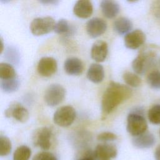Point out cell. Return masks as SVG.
I'll return each instance as SVG.
<instances>
[{"label": "cell", "instance_id": "7a4b0ae2", "mask_svg": "<svg viewBox=\"0 0 160 160\" xmlns=\"http://www.w3.org/2000/svg\"><path fill=\"white\" fill-rule=\"evenodd\" d=\"M158 48L154 45L144 46L133 60L132 67L138 74H143L156 64L159 52Z\"/></svg>", "mask_w": 160, "mask_h": 160}, {"label": "cell", "instance_id": "836d02e7", "mask_svg": "<svg viewBox=\"0 0 160 160\" xmlns=\"http://www.w3.org/2000/svg\"><path fill=\"white\" fill-rule=\"evenodd\" d=\"M159 134H160V131H159Z\"/></svg>", "mask_w": 160, "mask_h": 160}, {"label": "cell", "instance_id": "44dd1931", "mask_svg": "<svg viewBox=\"0 0 160 160\" xmlns=\"http://www.w3.org/2000/svg\"><path fill=\"white\" fill-rule=\"evenodd\" d=\"M31 156V149L25 145L16 148L13 154V160H29Z\"/></svg>", "mask_w": 160, "mask_h": 160}, {"label": "cell", "instance_id": "9a60e30c", "mask_svg": "<svg viewBox=\"0 0 160 160\" xmlns=\"http://www.w3.org/2000/svg\"><path fill=\"white\" fill-rule=\"evenodd\" d=\"M93 11L92 2L88 0H80L76 2L73 8L74 14L79 18L90 17Z\"/></svg>", "mask_w": 160, "mask_h": 160}, {"label": "cell", "instance_id": "ba28073f", "mask_svg": "<svg viewBox=\"0 0 160 160\" xmlns=\"http://www.w3.org/2000/svg\"><path fill=\"white\" fill-rule=\"evenodd\" d=\"M118 150L112 144L101 143L97 145L94 151L96 160H111L116 157Z\"/></svg>", "mask_w": 160, "mask_h": 160}, {"label": "cell", "instance_id": "ac0fdd59", "mask_svg": "<svg viewBox=\"0 0 160 160\" xmlns=\"http://www.w3.org/2000/svg\"><path fill=\"white\" fill-rule=\"evenodd\" d=\"M87 78L94 83H99L104 78V70L102 65L98 63L92 64L87 72Z\"/></svg>", "mask_w": 160, "mask_h": 160}, {"label": "cell", "instance_id": "484cf974", "mask_svg": "<svg viewBox=\"0 0 160 160\" xmlns=\"http://www.w3.org/2000/svg\"><path fill=\"white\" fill-rule=\"evenodd\" d=\"M54 31L59 34H69L71 31V27L66 19H59L55 24Z\"/></svg>", "mask_w": 160, "mask_h": 160}, {"label": "cell", "instance_id": "7c38bea8", "mask_svg": "<svg viewBox=\"0 0 160 160\" xmlns=\"http://www.w3.org/2000/svg\"><path fill=\"white\" fill-rule=\"evenodd\" d=\"M5 116L7 118L13 117L21 122H26L29 118L28 110L21 104L16 102L12 103L5 111Z\"/></svg>", "mask_w": 160, "mask_h": 160}, {"label": "cell", "instance_id": "d4e9b609", "mask_svg": "<svg viewBox=\"0 0 160 160\" xmlns=\"http://www.w3.org/2000/svg\"><path fill=\"white\" fill-rule=\"evenodd\" d=\"M12 144L10 139L6 136H0V156H8L11 151Z\"/></svg>", "mask_w": 160, "mask_h": 160}, {"label": "cell", "instance_id": "6da1fadb", "mask_svg": "<svg viewBox=\"0 0 160 160\" xmlns=\"http://www.w3.org/2000/svg\"><path fill=\"white\" fill-rule=\"evenodd\" d=\"M132 94V90L128 86L111 81L102 97L101 110L102 118H105L119 104L131 98Z\"/></svg>", "mask_w": 160, "mask_h": 160}, {"label": "cell", "instance_id": "3957f363", "mask_svg": "<svg viewBox=\"0 0 160 160\" xmlns=\"http://www.w3.org/2000/svg\"><path fill=\"white\" fill-rule=\"evenodd\" d=\"M147 129V122L141 113L132 112L128 114L126 129L131 135L138 136L146 132Z\"/></svg>", "mask_w": 160, "mask_h": 160}, {"label": "cell", "instance_id": "5b68a950", "mask_svg": "<svg viewBox=\"0 0 160 160\" xmlns=\"http://www.w3.org/2000/svg\"><path fill=\"white\" fill-rule=\"evenodd\" d=\"M56 22L50 16L34 19L30 24V30L34 36H42L54 30Z\"/></svg>", "mask_w": 160, "mask_h": 160}, {"label": "cell", "instance_id": "2e32d148", "mask_svg": "<svg viewBox=\"0 0 160 160\" xmlns=\"http://www.w3.org/2000/svg\"><path fill=\"white\" fill-rule=\"evenodd\" d=\"M64 68L68 74L78 76L82 73L84 66L81 59L72 57L66 60L64 64Z\"/></svg>", "mask_w": 160, "mask_h": 160}, {"label": "cell", "instance_id": "83f0119b", "mask_svg": "<svg viewBox=\"0 0 160 160\" xmlns=\"http://www.w3.org/2000/svg\"><path fill=\"white\" fill-rule=\"evenodd\" d=\"M117 138H118V136L116 134H115L112 132H109V131L102 132L99 134L97 136V139L98 141H103V142L114 141Z\"/></svg>", "mask_w": 160, "mask_h": 160}, {"label": "cell", "instance_id": "f1b7e54d", "mask_svg": "<svg viewBox=\"0 0 160 160\" xmlns=\"http://www.w3.org/2000/svg\"><path fill=\"white\" fill-rule=\"evenodd\" d=\"M32 160H58L57 158L49 152H41L36 154Z\"/></svg>", "mask_w": 160, "mask_h": 160}, {"label": "cell", "instance_id": "9c48e42d", "mask_svg": "<svg viewBox=\"0 0 160 160\" xmlns=\"http://www.w3.org/2000/svg\"><path fill=\"white\" fill-rule=\"evenodd\" d=\"M106 29V22L99 18H93L89 19L86 24V30L88 34L93 38L99 37L104 34Z\"/></svg>", "mask_w": 160, "mask_h": 160}, {"label": "cell", "instance_id": "4fadbf2b", "mask_svg": "<svg viewBox=\"0 0 160 160\" xmlns=\"http://www.w3.org/2000/svg\"><path fill=\"white\" fill-rule=\"evenodd\" d=\"M156 139L153 134L150 132L135 136L132 139V143L134 147L138 149H148L154 145Z\"/></svg>", "mask_w": 160, "mask_h": 160}, {"label": "cell", "instance_id": "5bb4252c", "mask_svg": "<svg viewBox=\"0 0 160 160\" xmlns=\"http://www.w3.org/2000/svg\"><path fill=\"white\" fill-rule=\"evenodd\" d=\"M108 52V47L106 42L104 41H96L91 48V56L96 62L104 61L107 56Z\"/></svg>", "mask_w": 160, "mask_h": 160}, {"label": "cell", "instance_id": "d6986e66", "mask_svg": "<svg viewBox=\"0 0 160 160\" xmlns=\"http://www.w3.org/2000/svg\"><path fill=\"white\" fill-rule=\"evenodd\" d=\"M113 27L115 31L119 34H127L131 30L132 28V23L128 18L121 17L114 22Z\"/></svg>", "mask_w": 160, "mask_h": 160}, {"label": "cell", "instance_id": "4316f807", "mask_svg": "<svg viewBox=\"0 0 160 160\" xmlns=\"http://www.w3.org/2000/svg\"><path fill=\"white\" fill-rule=\"evenodd\" d=\"M149 121L154 124H160V104H156L152 106L148 114Z\"/></svg>", "mask_w": 160, "mask_h": 160}, {"label": "cell", "instance_id": "603a6c76", "mask_svg": "<svg viewBox=\"0 0 160 160\" xmlns=\"http://www.w3.org/2000/svg\"><path fill=\"white\" fill-rule=\"evenodd\" d=\"M124 82L129 86L137 88L141 84V79L137 74L129 71H126L122 75Z\"/></svg>", "mask_w": 160, "mask_h": 160}, {"label": "cell", "instance_id": "f546056e", "mask_svg": "<svg viewBox=\"0 0 160 160\" xmlns=\"http://www.w3.org/2000/svg\"><path fill=\"white\" fill-rule=\"evenodd\" d=\"M151 11L153 16L160 20V1H156L152 2Z\"/></svg>", "mask_w": 160, "mask_h": 160}, {"label": "cell", "instance_id": "8992f818", "mask_svg": "<svg viewBox=\"0 0 160 160\" xmlns=\"http://www.w3.org/2000/svg\"><path fill=\"white\" fill-rule=\"evenodd\" d=\"M76 111L71 106L58 108L54 114V122L61 127H68L72 124L76 118Z\"/></svg>", "mask_w": 160, "mask_h": 160}, {"label": "cell", "instance_id": "7402d4cb", "mask_svg": "<svg viewBox=\"0 0 160 160\" xmlns=\"http://www.w3.org/2000/svg\"><path fill=\"white\" fill-rule=\"evenodd\" d=\"M16 77V71L11 64L5 62L0 64V78L1 79H9Z\"/></svg>", "mask_w": 160, "mask_h": 160}, {"label": "cell", "instance_id": "1f68e13d", "mask_svg": "<svg viewBox=\"0 0 160 160\" xmlns=\"http://www.w3.org/2000/svg\"><path fill=\"white\" fill-rule=\"evenodd\" d=\"M154 158L156 160H160V144L158 145L155 149Z\"/></svg>", "mask_w": 160, "mask_h": 160}, {"label": "cell", "instance_id": "e0dca14e", "mask_svg": "<svg viewBox=\"0 0 160 160\" xmlns=\"http://www.w3.org/2000/svg\"><path fill=\"white\" fill-rule=\"evenodd\" d=\"M100 7L104 16L109 19L116 16L120 11L119 4L114 1H102L100 4Z\"/></svg>", "mask_w": 160, "mask_h": 160}, {"label": "cell", "instance_id": "cb8c5ba5", "mask_svg": "<svg viewBox=\"0 0 160 160\" xmlns=\"http://www.w3.org/2000/svg\"><path fill=\"white\" fill-rule=\"evenodd\" d=\"M147 82L153 89H160V72L158 70H153L147 76Z\"/></svg>", "mask_w": 160, "mask_h": 160}, {"label": "cell", "instance_id": "d6a6232c", "mask_svg": "<svg viewBox=\"0 0 160 160\" xmlns=\"http://www.w3.org/2000/svg\"><path fill=\"white\" fill-rule=\"evenodd\" d=\"M41 2H42V3H44V4H47V3H48V4H54V3H56V2H56V1H41Z\"/></svg>", "mask_w": 160, "mask_h": 160}, {"label": "cell", "instance_id": "30bf717a", "mask_svg": "<svg viewBox=\"0 0 160 160\" xmlns=\"http://www.w3.org/2000/svg\"><path fill=\"white\" fill-rule=\"evenodd\" d=\"M57 68V62L54 58L52 57H43L38 62L37 70L41 76L49 77L56 72Z\"/></svg>", "mask_w": 160, "mask_h": 160}, {"label": "cell", "instance_id": "52a82bcc", "mask_svg": "<svg viewBox=\"0 0 160 160\" xmlns=\"http://www.w3.org/2000/svg\"><path fill=\"white\" fill-rule=\"evenodd\" d=\"M65 89L59 84H52L48 87L44 93V101L49 106H55L60 104L64 99Z\"/></svg>", "mask_w": 160, "mask_h": 160}, {"label": "cell", "instance_id": "ffe728a7", "mask_svg": "<svg viewBox=\"0 0 160 160\" xmlns=\"http://www.w3.org/2000/svg\"><path fill=\"white\" fill-rule=\"evenodd\" d=\"M20 82L18 78L9 79H1V88L5 92H12L17 91L19 87Z\"/></svg>", "mask_w": 160, "mask_h": 160}, {"label": "cell", "instance_id": "277c9868", "mask_svg": "<svg viewBox=\"0 0 160 160\" xmlns=\"http://www.w3.org/2000/svg\"><path fill=\"white\" fill-rule=\"evenodd\" d=\"M54 135L51 129L41 127L35 130L32 135L33 144L44 150L49 149L53 143Z\"/></svg>", "mask_w": 160, "mask_h": 160}, {"label": "cell", "instance_id": "4dcf8cb0", "mask_svg": "<svg viewBox=\"0 0 160 160\" xmlns=\"http://www.w3.org/2000/svg\"><path fill=\"white\" fill-rule=\"evenodd\" d=\"M78 160H95L94 156V151L92 152L91 151H88L86 152V156L82 157V158H79Z\"/></svg>", "mask_w": 160, "mask_h": 160}, {"label": "cell", "instance_id": "8fae6325", "mask_svg": "<svg viewBox=\"0 0 160 160\" xmlns=\"http://www.w3.org/2000/svg\"><path fill=\"white\" fill-rule=\"evenodd\" d=\"M146 41L145 34L140 29H136L126 34L124 44L126 48L136 49L141 46Z\"/></svg>", "mask_w": 160, "mask_h": 160}]
</instances>
